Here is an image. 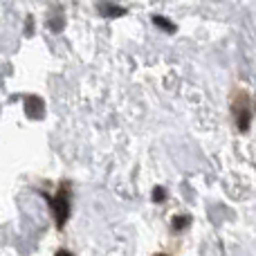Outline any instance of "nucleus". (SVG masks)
Listing matches in <instances>:
<instances>
[{
  "label": "nucleus",
  "instance_id": "nucleus-1",
  "mask_svg": "<svg viewBox=\"0 0 256 256\" xmlns=\"http://www.w3.org/2000/svg\"><path fill=\"white\" fill-rule=\"evenodd\" d=\"M232 115H234L236 128L240 132H248L250 124H252V102H250V94L238 90V92L232 97Z\"/></svg>",
  "mask_w": 256,
  "mask_h": 256
},
{
  "label": "nucleus",
  "instance_id": "nucleus-3",
  "mask_svg": "<svg viewBox=\"0 0 256 256\" xmlns=\"http://www.w3.org/2000/svg\"><path fill=\"white\" fill-rule=\"evenodd\" d=\"M25 115L30 120H43L45 115V102L38 94H27L25 97Z\"/></svg>",
  "mask_w": 256,
  "mask_h": 256
},
{
  "label": "nucleus",
  "instance_id": "nucleus-7",
  "mask_svg": "<svg viewBox=\"0 0 256 256\" xmlns=\"http://www.w3.org/2000/svg\"><path fill=\"white\" fill-rule=\"evenodd\" d=\"M63 25H66V22H63V16H54V18H50L48 20V27L52 32H56V34L63 30Z\"/></svg>",
  "mask_w": 256,
  "mask_h": 256
},
{
  "label": "nucleus",
  "instance_id": "nucleus-5",
  "mask_svg": "<svg viewBox=\"0 0 256 256\" xmlns=\"http://www.w3.org/2000/svg\"><path fill=\"white\" fill-rule=\"evenodd\" d=\"M153 22H155V27H160V30L166 32V34H173V32H176V25H173L168 18L160 16V14H158V16H153Z\"/></svg>",
  "mask_w": 256,
  "mask_h": 256
},
{
  "label": "nucleus",
  "instance_id": "nucleus-6",
  "mask_svg": "<svg viewBox=\"0 0 256 256\" xmlns=\"http://www.w3.org/2000/svg\"><path fill=\"white\" fill-rule=\"evenodd\" d=\"M189 225H191V216H176V218H173V222H171V227H173L176 232L186 230Z\"/></svg>",
  "mask_w": 256,
  "mask_h": 256
},
{
  "label": "nucleus",
  "instance_id": "nucleus-4",
  "mask_svg": "<svg viewBox=\"0 0 256 256\" xmlns=\"http://www.w3.org/2000/svg\"><path fill=\"white\" fill-rule=\"evenodd\" d=\"M99 14L106 18H120V16H126V9L120 7V4H110V2H99L97 4Z\"/></svg>",
  "mask_w": 256,
  "mask_h": 256
},
{
  "label": "nucleus",
  "instance_id": "nucleus-9",
  "mask_svg": "<svg viewBox=\"0 0 256 256\" xmlns=\"http://www.w3.org/2000/svg\"><path fill=\"white\" fill-rule=\"evenodd\" d=\"M32 34H34V18L27 16V20H25V36H32Z\"/></svg>",
  "mask_w": 256,
  "mask_h": 256
},
{
  "label": "nucleus",
  "instance_id": "nucleus-8",
  "mask_svg": "<svg viewBox=\"0 0 256 256\" xmlns=\"http://www.w3.org/2000/svg\"><path fill=\"white\" fill-rule=\"evenodd\" d=\"M153 202H158V204L166 202V189L164 186H155L153 189Z\"/></svg>",
  "mask_w": 256,
  "mask_h": 256
},
{
  "label": "nucleus",
  "instance_id": "nucleus-2",
  "mask_svg": "<svg viewBox=\"0 0 256 256\" xmlns=\"http://www.w3.org/2000/svg\"><path fill=\"white\" fill-rule=\"evenodd\" d=\"M50 202V207H52L54 212V220H56V227L58 230H63V225H66V220L70 218V182H63L61 186H58V194L54 196V198H50V196H45Z\"/></svg>",
  "mask_w": 256,
  "mask_h": 256
}]
</instances>
